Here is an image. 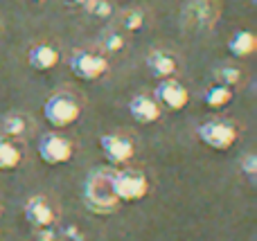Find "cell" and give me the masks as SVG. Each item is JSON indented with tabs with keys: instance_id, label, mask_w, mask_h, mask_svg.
<instances>
[{
	"instance_id": "1",
	"label": "cell",
	"mask_w": 257,
	"mask_h": 241,
	"mask_svg": "<svg viewBox=\"0 0 257 241\" xmlns=\"http://www.w3.org/2000/svg\"><path fill=\"white\" fill-rule=\"evenodd\" d=\"M111 169H95L84 185V203L95 214H113L120 205L111 189Z\"/></svg>"
},
{
	"instance_id": "2",
	"label": "cell",
	"mask_w": 257,
	"mask_h": 241,
	"mask_svg": "<svg viewBox=\"0 0 257 241\" xmlns=\"http://www.w3.org/2000/svg\"><path fill=\"white\" fill-rule=\"evenodd\" d=\"M81 115V102L77 95L68 93V90H59V93L50 95L48 102L43 106V117L48 124L57 126V129H66V126L75 124Z\"/></svg>"
},
{
	"instance_id": "3",
	"label": "cell",
	"mask_w": 257,
	"mask_h": 241,
	"mask_svg": "<svg viewBox=\"0 0 257 241\" xmlns=\"http://www.w3.org/2000/svg\"><path fill=\"white\" fill-rule=\"evenodd\" d=\"M111 189L117 201L136 203L149 194V178L140 169H117L111 174Z\"/></svg>"
},
{
	"instance_id": "4",
	"label": "cell",
	"mask_w": 257,
	"mask_h": 241,
	"mask_svg": "<svg viewBox=\"0 0 257 241\" xmlns=\"http://www.w3.org/2000/svg\"><path fill=\"white\" fill-rule=\"evenodd\" d=\"M221 16L219 0H185L181 7V23L190 30H210Z\"/></svg>"
},
{
	"instance_id": "5",
	"label": "cell",
	"mask_w": 257,
	"mask_h": 241,
	"mask_svg": "<svg viewBox=\"0 0 257 241\" xmlns=\"http://www.w3.org/2000/svg\"><path fill=\"white\" fill-rule=\"evenodd\" d=\"M70 72L81 81H95L102 79L108 72V57L95 50H75L68 61Z\"/></svg>"
},
{
	"instance_id": "6",
	"label": "cell",
	"mask_w": 257,
	"mask_h": 241,
	"mask_svg": "<svg viewBox=\"0 0 257 241\" xmlns=\"http://www.w3.org/2000/svg\"><path fill=\"white\" fill-rule=\"evenodd\" d=\"M199 140L214 151H228L237 142V126L228 120H208L196 129Z\"/></svg>"
},
{
	"instance_id": "7",
	"label": "cell",
	"mask_w": 257,
	"mask_h": 241,
	"mask_svg": "<svg viewBox=\"0 0 257 241\" xmlns=\"http://www.w3.org/2000/svg\"><path fill=\"white\" fill-rule=\"evenodd\" d=\"M39 156L48 165H66L75 156V144L59 133H45L39 140Z\"/></svg>"
},
{
	"instance_id": "8",
	"label": "cell",
	"mask_w": 257,
	"mask_h": 241,
	"mask_svg": "<svg viewBox=\"0 0 257 241\" xmlns=\"http://www.w3.org/2000/svg\"><path fill=\"white\" fill-rule=\"evenodd\" d=\"M154 99L160 104V108L167 111H183L190 104V90L181 84L178 79H160L154 90Z\"/></svg>"
},
{
	"instance_id": "9",
	"label": "cell",
	"mask_w": 257,
	"mask_h": 241,
	"mask_svg": "<svg viewBox=\"0 0 257 241\" xmlns=\"http://www.w3.org/2000/svg\"><path fill=\"white\" fill-rule=\"evenodd\" d=\"M99 147H102V153L111 165H124L133 158L136 153V144L133 140L124 133H106L99 138Z\"/></svg>"
},
{
	"instance_id": "10",
	"label": "cell",
	"mask_w": 257,
	"mask_h": 241,
	"mask_svg": "<svg viewBox=\"0 0 257 241\" xmlns=\"http://www.w3.org/2000/svg\"><path fill=\"white\" fill-rule=\"evenodd\" d=\"M27 223L34 228H48V225L57 223V207L52 205L48 196H32L23 207Z\"/></svg>"
},
{
	"instance_id": "11",
	"label": "cell",
	"mask_w": 257,
	"mask_h": 241,
	"mask_svg": "<svg viewBox=\"0 0 257 241\" xmlns=\"http://www.w3.org/2000/svg\"><path fill=\"white\" fill-rule=\"evenodd\" d=\"M147 70H149V75L154 77V79H172V77H176L178 68H181V61H178V57L174 52H169V50H151L149 54H147Z\"/></svg>"
},
{
	"instance_id": "12",
	"label": "cell",
	"mask_w": 257,
	"mask_h": 241,
	"mask_svg": "<svg viewBox=\"0 0 257 241\" xmlns=\"http://www.w3.org/2000/svg\"><path fill=\"white\" fill-rule=\"evenodd\" d=\"M32 129H34L32 117L21 111H12L7 115H3V120H0V138L23 140L32 133Z\"/></svg>"
},
{
	"instance_id": "13",
	"label": "cell",
	"mask_w": 257,
	"mask_h": 241,
	"mask_svg": "<svg viewBox=\"0 0 257 241\" xmlns=\"http://www.w3.org/2000/svg\"><path fill=\"white\" fill-rule=\"evenodd\" d=\"M128 113L131 117L138 122V124H154V122L160 120L163 115V108L149 95H136V97L128 102Z\"/></svg>"
},
{
	"instance_id": "14",
	"label": "cell",
	"mask_w": 257,
	"mask_h": 241,
	"mask_svg": "<svg viewBox=\"0 0 257 241\" xmlns=\"http://www.w3.org/2000/svg\"><path fill=\"white\" fill-rule=\"evenodd\" d=\"M59 59H61L59 50L50 43H36L27 50V63H30V68H34L39 72H48L52 68H57Z\"/></svg>"
},
{
	"instance_id": "15",
	"label": "cell",
	"mask_w": 257,
	"mask_h": 241,
	"mask_svg": "<svg viewBox=\"0 0 257 241\" xmlns=\"http://www.w3.org/2000/svg\"><path fill=\"white\" fill-rule=\"evenodd\" d=\"M257 50V36L250 30H239L230 36L228 41V52L237 59H246L250 57Z\"/></svg>"
},
{
	"instance_id": "16",
	"label": "cell",
	"mask_w": 257,
	"mask_h": 241,
	"mask_svg": "<svg viewBox=\"0 0 257 241\" xmlns=\"http://www.w3.org/2000/svg\"><path fill=\"white\" fill-rule=\"evenodd\" d=\"M23 162V149L18 147L16 140L0 138V171H12L21 167Z\"/></svg>"
},
{
	"instance_id": "17",
	"label": "cell",
	"mask_w": 257,
	"mask_h": 241,
	"mask_svg": "<svg viewBox=\"0 0 257 241\" xmlns=\"http://www.w3.org/2000/svg\"><path fill=\"white\" fill-rule=\"evenodd\" d=\"M203 102L208 104L210 108H223L232 102V88L221 84H212L208 90L203 93Z\"/></svg>"
},
{
	"instance_id": "18",
	"label": "cell",
	"mask_w": 257,
	"mask_h": 241,
	"mask_svg": "<svg viewBox=\"0 0 257 241\" xmlns=\"http://www.w3.org/2000/svg\"><path fill=\"white\" fill-rule=\"evenodd\" d=\"M99 48H102V54H120L122 50L126 48V36H122V32L117 30H108L104 32L102 41H99Z\"/></svg>"
},
{
	"instance_id": "19",
	"label": "cell",
	"mask_w": 257,
	"mask_h": 241,
	"mask_svg": "<svg viewBox=\"0 0 257 241\" xmlns=\"http://www.w3.org/2000/svg\"><path fill=\"white\" fill-rule=\"evenodd\" d=\"M241 79H244V70L237 66H221L214 70V84L235 88L237 84H241Z\"/></svg>"
},
{
	"instance_id": "20",
	"label": "cell",
	"mask_w": 257,
	"mask_h": 241,
	"mask_svg": "<svg viewBox=\"0 0 257 241\" xmlns=\"http://www.w3.org/2000/svg\"><path fill=\"white\" fill-rule=\"evenodd\" d=\"M145 23H147V16H145V12L142 9H138V7H131V9H124V12L120 14V27L122 30H126V32H140L142 27H145Z\"/></svg>"
},
{
	"instance_id": "21",
	"label": "cell",
	"mask_w": 257,
	"mask_h": 241,
	"mask_svg": "<svg viewBox=\"0 0 257 241\" xmlns=\"http://www.w3.org/2000/svg\"><path fill=\"white\" fill-rule=\"evenodd\" d=\"M84 9L97 21H108V18H113V12H115L111 0H90Z\"/></svg>"
},
{
	"instance_id": "22",
	"label": "cell",
	"mask_w": 257,
	"mask_h": 241,
	"mask_svg": "<svg viewBox=\"0 0 257 241\" xmlns=\"http://www.w3.org/2000/svg\"><path fill=\"white\" fill-rule=\"evenodd\" d=\"M239 169L244 171L250 180H255V176H257V156H255V153H246V156L241 158V160H239Z\"/></svg>"
},
{
	"instance_id": "23",
	"label": "cell",
	"mask_w": 257,
	"mask_h": 241,
	"mask_svg": "<svg viewBox=\"0 0 257 241\" xmlns=\"http://www.w3.org/2000/svg\"><path fill=\"white\" fill-rule=\"evenodd\" d=\"M34 241H61V232L48 225V228H36V239Z\"/></svg>"
},
{
	"instance_id": "24",
	"label": "cell",
	"mask_w": 257,
	"mask_h": 241,
	"mask_svg": "<svg viewBox=\"0 0 257 241\" xmlns=\"http://www.w3.org/2000/svg\"><path fill=\"white\" fill-rule=\"evenodd\" d=\"M61 237H66V239H70V241H84V232H81L77 225H66V228L61 230Z\"/></svg>"
},
{
	"instance_id": "25",
	"label": "cell",
	"mask_w": 257,
	"mask_h": 241,
	"mask_svg": "<svg viewBox=\"0 0 257 241\" xmlns=\"http://www.w3.org/2000/svg\"><path fill=\"white\" fill-rule=\"evenodd\" d=\"M88 3H90V0H66L68 7H75V9H84Z\"/></svg>"
},
{
	"instance_id": "26",
	"label": "cell",
	"mask_w": 257,
	"mask_h": 241,
	"mask_svg": "<svg viewBox=\"0 0 257 241\" xmlns=\"http://www.w3.org/2000/svg\"><path fill=\"white\" fill-rule=\"evenodd\" d=\"M25 3H34L36 5V3H43V0H25Z\"/></svg>"
}]
</instances>
